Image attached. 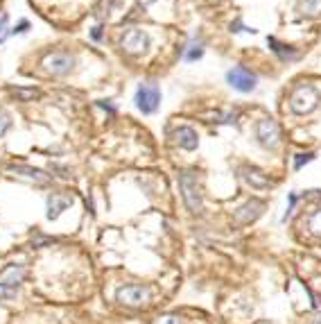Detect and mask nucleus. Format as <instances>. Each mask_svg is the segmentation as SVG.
Wrapping results in <instances>:
<instances>
[{"label":"nucleus","instance_id":"obj_1","mask_svg":"<svg viewBox=\"0 0 321 324\" xmlns=\"http://www.w3.org/2000/svg\"><path fill=\"white\" fill-rule=\"evenodd\" d=\"M179 188H181V195H183V202H185L190 213H201L203 197H201V191H199L197 173H192V170L181 173L179 175Z\"/></svg>","mask_w":321,"mask_h":324},{"label":"nucleus","instance_id":"obj_2","mask_svg":"<svg viewBox=\"0 0 321 324\" xmlns=\"http://www.w3.org/2000/svg\"><path fill=\"white\" fill-rule=\"evenodd\" d=\"M316 105H319V93H316V89L310 87V84L298 87L296 91L292 93V98H289V111L296 116L310 114Z\"/></svg>","mask_w":321,"mask_h":324},{"label":"nucleus","instance_id":"obj_3","mask_svg":"<svg viewBox=\"0 0 321 324\" xmlns=\"http://www.w3.org/2000/svg\"><path fill=\"white\" fill-rule=\"evenodd\" d=\"M75 64H77L75 57L63 50H54L43 57V68L52 77H66V75H70L75 70Z\"/></svg>","mask_w":321,"mask_h":324},{"label":"nucleus","instance_id":"obj_4","mask_svg":"<svg viewBox=\"0 0 321 324\" xmlns=\"http://www.w3.org/2000/svg\"><path fill=\"white\" fill-rule=\"evenodd\" d=\"M149 299H152V290L147 286H140V283H127L116 290V301L125 306H143Z\"/></svg>","mask_w":321,"mask_h":324},{"label":"nucleus","instance_id":"obj_5","mask_svg":"<svg viewBox=\"0 0 321 324\" xmlns=\"http://www.w3.org/2000/svg\"><path fill=\"white\" fill-rule=\"evenodd\" d=\"M158 105H161V89L156 84H140L136 91V107L145 116H149L158 109Z\"/></svg>","mask_w":321,"mask_h":324},{"label":"nucleus","instance_id":"obj_6","mask_svg":"<svg viewBox=\"0 0 321 324\" xmlns=\"http://www.w3.org/2000/svg\"><path fill=\"white\" fill-rule=\"evenodd\" d=\"M256 138H258V143H260L262 147H267V150H274V147H278V143H280V129H278V125H276V120H271V118L258 120V125H256Z\"/></svg>","mask_w":321,"mask_h":324},{"label":"nucleus","instance_id":"obj_7","mask_svg":"<svg viewBox=\"0 0 321 324\" xmlns=\"http://www.w3.org/2000/svg\"><path fill=\"white\" fill-rule=\"evenodd\" d=\"M226 82H229L235 91L249 93V91H253V89H256L258 77L249 68H244V66H235V68H231L229 73H226Z\"/></svg>","mask_w":321,"mask_h":324},{"label":"nucleus","instance_id":"obj_8","mask_svg":"<svg viewBox=\"0 0 321 324\" xmlns=\"http://www.w3.org/2000/svg\"><path fill=\"white\" fill-rule=\"evenodd\" d=\"M149 46V39L147 34L143 32V30L138 28H129L122 32L120 37V48L125 52H129V55H140V52H145Z\"/></svg>","mask_w":321,"mask_h":324},{"label":"nucleus","instance_id":"obj_9","mask_svg":"<svg viewBox=\"0 0 321 324\" xmlns=\"http://www.w3.org/2000/svg\"><path fill=\"white\" fill-rule=\"evenodd\" d=\"M25 277H27L25 265L12 263V265H7V268H5L3 272H0V286L12 288V290H18V286H21V283L25 281Z\"/></svg>","mask_w":321,"mask_h":324},{"label":"nucleus","instance_id":"obj_10","mask_svg":"<svg viewBox=\"0 0 321 324\" xmlns=\"http://www.w3.org/2000/svg\"><path fill=\"white\" fill-rule=\"evenodd\" d=\"M240 173H242L244 182H247L251 188H256V191H265V188H271V179L267 177L262 170H258V168H242Z\"/></svg>","mask_w":321,"mask_h":324},{"label":"nucleus","instance_id":"obj_11","mask_svg":"<svg viewBox=\"0 0 321 324\" xmlns=\"http://www.w3.org/2000/svg\"><path fill=\"white\" fill-rule=\"evenodd\" d=\"M72 204L70 195H63V193H52L48 197V220H57L68 206Z\"/></svg>","mask_w":321,"mask_h":324},{"label":"nucleus","instance_id":"obj_12","mask_svg":"<svg viewBox=\"0 0 321 324\" xmlns=\"http://www.w3.org/2000/svg\"><path fill=\"white\" fill-rule=\"evenodd\" d=\"M262 209H265V204H262L260 200H251V202H247L244 206H240V209H238V213H235V222H240V224H249L251 220H256L258 215L262 213Z\"/></svg>","mask_w":321,"mask_h":324},{"label":"nucleus","instance_id":"obj_13","mask_svg":"<svg viewBox=\"0 0 321 324\" xmlns=\"http://www.w3.org/2000/svg\"><path fill=\"white\" fill-rule=\"evenodd\" d=\"M174 138H176V143H179V147H183V150H188V152L197 150V145H199L197 132H194L192 127H188V125H183V127L176 129V132H174Z\"/></svg>","mask_w":321,"mask_h":324},{"label":"nucleus","instance_id":"obj_14","mask_svg":"<svg viewBox=\"0 0 321 324\" xmlns=\"http://www.w3.org/2000/svg\"><path fill=\"white\" fill-rule=\"evenodd\" d=\"M12 170L16 175H23V177H27V179H34V182H39V184L50 182V177L43 173V170L32 168V166H12Z\"/></svg>","mask_w":321,"mask_h":324},{"label":"nucleus","instance_id":"obj_15","mask_svg":"<svg viewBox=\"0 0 321 324\" xmlns=\"http://www.w3.org/2000/svg\"><path fill=\"white\" fill-rule=\"evenodd\" d=\"M267 43H269V46H271V50H274L276 55L280 57V59H296V52H294L289 46H283V43H278L274 37H269V39H267Z\"/></svg>","mask_w":321,"mask_h":324},{"label":"nucleus","instance_id":"obj_16","mask_svg":"<svg viewBox=\"0 0 321 324\" xmlns=\"http://www.w3.org/2000/svg\"><path fill=\"white\" fill-rule=\"evenodd\" d=\"M298 12L303 16H319L321 14V0H298Z\"/></svg>","mask_w":321,"mask_h":324},{"label":"nucleus","instance_id":"obj_17","mask_svg":"<svg viewBox=\"0 0 321 324\" xmlns=\"http://www.w3.org/2000/svg\"><path fill=\"white\" fill-rule=\"evenodd\" d=\"M12 96H16V100H21V102H30V100H34V98H39V91H36V89L16 87V89H12Z\"/></svg>","mask_w":321,"mask_h":324},{"label":"nucleus","instance_id":"obj_18","mask_svg":"<svg viewBox=\"0 0 321 324\" xmlns=\"http://www.w3.org/2000/svg\"><path fill=\"white\" fill-rule=\"evenodd\" d=\"M307 227H310V231L314 233V236H321V211H316V213L310 215V220H307Z\"/></svg>","mask_w":321,"mask_h":324},{"label":"nucleus","instance_id":"obj_19","mask_svg":"<svg viewBox=\"0 0 321 324\" xmlns=\"http://www.w3.org/2000/svg\"><path fill=\"white\" fill-rule=\"evenodd\" d=\"M9 127H12V116H9V111L0 109V138L9 132Z\"/></svg>","mask_w":321,"mask_h":324},{"label":"nucleus","instance_id":"obj_20","mask_svg":"<svg viewBox=\"0 0 321 324\" xmlns=\"http://www.w3.org/2000/svg\"><path fill=\"white\" fill-rule=\"evenodd\" d=\"M314 159V152H305V154H296V159H294V168L301 170L305 164H310V161Z\"/></svg>","mask_w":321,"mask_h":324},{"label":"nucleus","instance_id":"obj_21","mask_svg":"<svg viewBox=\"0 0 321 324\" xmlns=\"http://www.w3.org/2000/svg\"><path fill=\"white\" fill-rule=\"evenodd\" d=\"M156 324H183V319L179 315H163V317H158Z\"/></svg>","mask_w":321,"mask_h":324},{"label":"nucleus","instance_id":"obj_22","mask_svg":"<svg viewBox=\"0 0 321 324\" xmlns=\"http://www.w3.org/2000/svg\"><path fill=\"white\" fill-rule=\"evenodd\" d=\"M201 55H203V48H201V46H194V48H190V50H188L185 59H188V61H194V59H199Z\"/></svg>","mask_w":321,"mask_h":324},{"label":"nucleus","instance_id":"obj_23","mask_svg":"<svg viewBox=\"0 0 321 324\" xmlns=\"http://www.w3.org/2000/svg\"><path fill=\"white\" fill-rule=\"evenodd\" d=\"M50 242H54V238H48V236H34L32 238V245L34 247H43V245H50Z\"/></svg>","mask_w":321,"mask_h":324},{"label":"nucleus","instance_id":"obj_24","mask_svg":"<svg viewBox=\"0 0 321 324\" xmlns=\"http://www.w3.org/2000/svg\"><path fill=\"white\" fill-rule=\"evenodd\" d=\"M7 14L0 16V43H5V39H7Z\"/></svg>","mask_w":321,"mask_h":324},{"label":"nucleus","instance_id":"obj_25","mask_svg":"<svg viewBox=\"0 0 321 324\" xmlns=\"http://www.w3.org/2000/svg\"><path fill=\"white\" fill-rule=\"evenodd\" d=\"M14 297H16V290L0 286V299H14Z\"/></svg>","mask_w":321,"mask_h":324},{"label":"nucleus","instance_id":"obj_26","mask_svg":"<svg viewBox=\"0 0 321 324\" xmlns=\"http://www.w3.org/2000/svg\"><path fill=\"white\" fill-rule=\"evenodd\" d=\"M294 204H296V193H292V195H289V204H287V211H285L283 220H287L289 215H292V211H294Z\"/></svg>","mask_w":321,"mask_h":324},{"label":"nucleus","instance_id":"obj_27","mask_svg":"<svg viewBox=\"0 0 321 324\" xmlns=\"http://www.w3.org/2000/svg\"><path fill=\"white\" fill-rule=\"evenodd\" d=\"M27 28H30V23H27V21H21L14 30H9V34H23V32H27Z\"/></svg>","mask_w":321,"mask_h":324},{"label":"nucleus","instance_id":"obj_28","mask_svg":"<svg viewBox=\"0 0 321 324\" xmlns=\"http://www.w3.org/2000/svg\"><path fill=\"white\" fill-rule=\"evenodd\" d=\"M90 37H93L95 41H99V39H102V28H95L93 32H90Z\"/></svg>","mask_w":321,"mask_h":324},{"label":"nucleus","instance_id":"obj_29","mask_svg":"<svg viewBox=\"0 0 321 324\" xmlns=\"http://www.w3.org/2000/svg\"><path fill=\"white\" fill-rule=\"evenodd\" d=\"M312 324H321V310H316V313H314V319H312Z\"/></svg>","mask_w":321,"mask_h":324}]
</instances>
